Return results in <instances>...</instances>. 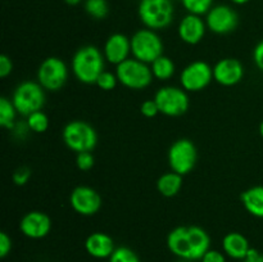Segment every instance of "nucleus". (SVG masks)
<instances>
[{
	"mask_svg": "<svg viewBox=\"0 0 263 262\" xmlns=\"http://www.w3.org/2000/svg\"><path fill=\"white\" fill-rule=\"evenodd\" d=\"M104 54L97 46H81L72 57V72L82 84L94 85L104 71Z\"/></svg>",
	"mask_w": 263,
	"mask_h": 262,
	"instance_id": "1",
	"label": "nucleus"
},
{
	"mask_svg": "<svg viewBox=\"0 0 263 262\" xmlns=\"http://www.w3.org/2000/svg\"><path fill=\"white\" fill-rule=\"evenodd\" d=\"M138 14L146 28L158 31L171 25L175 8L171 0H140Z\"/></svg>",
	"mask_w": 263,
	"mask_h": 262,
	"instance_id": "2",
	"label": "nucleus"
},
{
	"mask_svg": "<svg viewBox=\"0 0 263 262\" xmlns=\"http://www.w3.org/2000/svg\"><path fill=\"white\" fill-rule=\"evenodd\" d=\"M131 54L133 58L152 64L157 58L163 55V43L158 33L151 28L139 30L131 36Z\"/></svg>",
	"mask_w": 263,
	"mask_h": 262,
	"instance_id": "3",
	"label": "nucleus"
},
{
	"mask_svg": "<svg viewBox=\"0 0 263 262\" xmlns=\"http://www.w3.org/2000/svg\"><path fill=\"white\" fill-rule=\"evenodd\" d=\"M12 102L20 115L30 116L43 109L45 104V89L39 82L23 81L15 87Z\"/></svg>",
	"mask_w": 263,
	"mask_h": 262,
	"instance_id": "4",
	"label": "nucleus"
},
{
	"mask_svg": "<svg viewBox=\"0 0 263 262\" xmlns=\"http://www.w3.org/2000/svg\"><path fill=\"white\" fill-rule=\"evenodd\" d=\"M116 76L121 85L133 90L145 89L153 81V73L149 64L135 58H128L118 64Z\"/></svg>",
	"mask_w": 263,
	"mask_h": 262,
	"instance_id": "5",
	"label": "nucleus"
},
{
	"mask_svg": "<svg viewBox=\"0 0 263 262\" xmlns=\"http://www.w3.org/2000/svg\"><path fill=\"white\" fill-rule=\"evenodd\" d=\"M64 144L76 153L91 152L98 143L95 128L85 121H71L67 123L62 133Z\"/></svg>",
	"mask_w": 263,
	"mask_h": 262,
	"instance_id": "6",
	"label": "nucleus"
},
{
	"mask_svg": "<svg viewBox=\"0 0 263 262\" xmlns=\"http://www.w3.org/2000/svg\"><path fill=\"white\" fill-rule=\"evenodd\" d=\"M159 113L167 117H180L189 109V95L186 90L177 86H163L154 95Z\"/></svg>",
	"mask_w": 263,
	"mask_h": 262,
	"instance_id": "7",
	"label": "nucleus"
},
{
	"mask_svg": "<svg viewBox=\"0 0 263 262\" xmlns=\"http://www.w3.org/2000/svg\"><path fill=\"white\" fill-rule=\"evenodd\" d=\"M197 146L189 139H179L168 149V164L171 171L176 174L187 175L197 164Z\"/></svg>",
	"mask_w": 263,
	"mask_h": 262,
	"instance_id": "8",
	"label": "nucleus"
},
{
	"mask_svg": "<svg viewBox=\"0 0 263 262\" xmlns=\"http://www.w3.org/2000/svg\"><path fill=\"white\" fill-rule=\"evenodd\" d=\"M68 80V68L58 57H48L37 69V82L48 91H58Z\"/></svg>",
	"mask_w": 263,
	"mask_h": 262,
	"instance_id": "9",
	"label": "nucleus"
},
{
	"mask_svg": "<svg viewBox=\"0 0 263 262\" xmlns=\"http://www.w3.org/2000/svg\"><path fill=\"white\" fill-rule=\"evenodd\" d=\"M213 80V67L204 61H195L187 64L180 73V84L187 92L204 90Z\"/></svg>",
	"mask_w": 263,
	"mask_h": 262,
	"instance_id": "10",
	"label": "nucleus"
},
{
	"mask_svg": "<svg viewBox=\"0 0 263 262\" xmlns=\"http://www.w3.org/2000/svg\"><path fill=\"white\" fill-rule=\"evenodd\" d=\"M239 15L231 7L225 4L215 5L207 13L205 25L216 35H226L238 27Z\"/></svg>",
	"mask_w": 263,
	"mask_h": 262,
	"instance_id": "11",
	"label": "nucleus"
},
{
	"mask_svg": "<svg viewBox=\"0 0 263 262\" xmlns=\"http://www.w3.org/2000/svg\"><path fill=\"white\" fill-rule=\"evenodd\" d=\"M69 204L74 212L82 216H92L102 207V197L90 186H77L69 195Z\"/></svg>",
	"mask_w": 263,
	"mask_h": 262,
	"instance_id": "12",
	"label": "nucleus"
},
{
	"mask_svg": "<svg viewBox=\"0 0 263 262\" xmlns=\"http://www.w3.org/2000/svg\"><path fill=\"white\" fill-rule=\"evenodd\" d=\"M243 77V64L235 58H222L213 66V80L222 86H235Z\"/></svg>",
	"mask_w": 263,
	"mask_h": 262,
	"instance_id": "13",
	"label": "nucleus"
},
{
	"mask_svg": "<svg viewBox=\"0 0 263 262\" xmlns=\"http://www.w3.org/2000/svg\"><path fill=\"white\" fill-rule=\"evenodd\" d=\"M20 230L30 239H43L50 233L51 220L41 211H31L21 218Z\"/></svg>",
	"mask_w": 263,
	"mask_h": 262,
	"instance_id": "14",
	"label": "nucleus"
},
{
	"mask_svg": "<svg viewBox=\"0 0 263 262\" xmlns=\"http://www.w3.org/2000/svg\"><path fill=\"white\" fill-rule=\"evenodd\" d=\"M103 54L105 61L118 66L128 59V55L131 54V39L123 33H112L105 41Z\"/></svg>",
	"mask_w": 263,
	"mask_h": 262,
	"instance_id": "15",
	"label": "nucleus"
},
{
	"mask_svg": "<svg viewBox=\"0 0 263 262\" xmlns=\"http://www.w3.org/2000/svg\"><path fill=\"white\" fill-rule=\"evenodd\" d=\"M205 25L204 21L197 14H186L179 23L177 32L181 41H184L187 45H197L203 40L205 35Z\"/></svg>",
	"mask_w": 263,
	"mask_h": 262,
	"instance_id": "16",
	"label": "nucleus"
},
{
	"mask_svg": "<svg viewBox=\"0 0 263 262\" xmlns=\"http://www.w3.org/2000/svg\"><path fill=\"white\" fill-rule=\"evenodd\" d=\"M85 249L94 258H109L115 252V241L105 233H92L85 240Z\"/></svg>",
	"mask_w": 263,
	"mask_h": 262,
	"instance_id": "17",
	"label": "nucleus"
},
{
	"mask_svg": "<svg viewBox=\"0 0 263 262\" xmlns=\"http://www.w3.org/2000/svg\"><path fill=\"white\" fill-rule=\"evenodd\" d=\"M167 247L170 252L180 259H190V244L187 226H177L167 236Z\"/></svg>",
	"mask_w": 263,
	"mask_h": 262,
	"instance_id": "18",
	"label": "nucleus"
},
{
	"mask_svg": "<svg viewBox=\"0 0 263 262\" xmlns=\"http://www.w3.org/2000/svg\"><path fill=\"white\" fill-rule=\"evenodd\" d=\"M187 235L190 244V259L200 261V258L211 249L210 235L200 226H187Z\"/></svg>",
	"mask_w": 263,
	"mask_h": 262,
	"instance_id": "19",
	"label": "nucleus"
},
{
	"mask_svg": "<svg viewBox=\"0 0 263 262\" xmlns=\"http://www.w3.org/2000/svg\"><path fill=\"white\" fill-rule=\"evenodd\" d=\"M223 253L234 259H244L251 251L249 240L240 233H229L222 239Z\"/></svg>",
	"mask_w": 263,
	"mask_h": 262,
	"instance_id": "20",
	"label": "nucleus"
},
{
	"mask_svg": "<svg viewBox=\"0 0 263 262\" xmlns=\"http://www.w3.org/2000/svg\"><path fill=\"white\" fill-rule=\"evenodd\" d=\"M240 200L247 212L257 218H263V185H256L244 190Z\"/></svg>",
	"mask_w": 263,
	"mask_h": 262,
	"instance_id": "21",
	"label": "nucleus"
},
{
	"mask_svg": "<svg viewBox=\"0 0 263 262\" xmlns=\"http://www.w3.org/2000/svg\"><path fill=\"white\" fill-rule=\"evenodd\" d=\"M182 188V176L176 172H166L157 181V189L163 197L172 198L179 194Z\"/></svg>",
	"mask_w": 263,
	"mask_h": 262,
	"instance_id": "22",
	"label": "nucleus"
},
{
	"mask_svg": "<svg viewBox=\"0 0 263 262\" xmlns=\"http://www.w3.org/2000/svg\"><path fill=\"white\" fill-rule=\"evenodd\" d=\"M151 69L153 77H156L159 81H167L175 74L176 66L170 57L161 55L151 64Z\"/></svg>",
	"mask_w": 263,
	"mask_h": 262,
	"instance_id": "23",
	"label": "nucleus"
},
{
	"mask_svg": "<svg viewBox=\"0 0 263 262\" xmlns=\"http://www.w3.org/2000/svg\"><path fill=\"white\" fill-rule=\"evenodd\" d=\"M17 109L14 104L8 98H0V126L7 130H12L13 126L15 125V116H17Z\"/></svg>",
	"mask_w": 263,
	"mask_h": 262,
	"instance_id": "24",
	"label": "nucleus"
},
{
	"mask_svg": "<svg viewBox=\"0 0 263 262\" xmlns=\"http://www.w3.org/2000/svg\"><path fill=\"white\" fill-rule=\"evenodd\" d=\"M26 122H27L30 130L36 134L45 133L49 128V118L43 110H37V112L31 113L30 116L26 117Z\"/></svg>",
	"mask_w": 263,
	"mask_h": 262,
	"instance_id": "25",
	"label": "nucleus"
},
{
	"mask_svg": "<svg viewBox=\"0 0 263 262\" xmlns=\"http://www.w3.org/2000/svg\"><path fill=\"white\" fill-rule=\"evenodd\" d=\"M85 10L94 20H104L109 12L107 0H86Z\"/></svg>",
	"mask_w": 263,
	"mask_h": 262,
	"instance_id": "26",
	"label": "nucleus"
},
{
	"mask_svg": "<svg viewBox=\"0 0 263 262\" xmlns=\"http://www.w3.org/2000/svg\"><path fill=\"white\" fill-rule=\"evenodd\" d=\"M213 0H181V4L190 14H207L212 8Z\"/></svg>",
	"mask_w": 263,
	"mask_h": 262,
	"instance_id": "27",
	"label": "nucleus"
},
{
	"mask_svg": "<svg viewBox=\"0 0 263 262\" xmlns=\"http://www.w3.org/2000/svg\"><path fill=\"white\" fill-rule=\"evenodd\" d=\"M109 262H140V259L133 249L127 247H118L109 257Z\"/></svg>",
	"mask_w": 263,
	"mask_h": 262,
	"instance_id": "28",
	"label": "nucleus"
},
{
	"mask_svg": "<svg viewBox=\"0 0 263 262\" xmlns=\"http://www.w3.org/2000/svg\"><path fill=\"white\" fill-rule=\"evenodd\" d=\"M117 84L118 79L117 76H116V72L113 73V72L109 71H103L102 74L98 77L97 82H95V85H97L99 89L104 90V91H110V90H113L117 86Z\"/></svg>",
	"mask_w": 263,
	"mask_h": 262,
	"instance_id": "29",
	"label": "nucleus"
},
{
	"mask_svg": "<svg viewBox=\"0 0 263 262\" xmlns=\"http://www.w3.org/2000/svg\"><path fill=\"white\" fill-rule=\"evenodd\" d=\"M94 163L95 158L91 152H81V153H77L76 164L79 170H81V171H89V170H91L94 167Z\"/></svg>",
	"mask_w": 263,
	"mask_h": 262,
	"instance_id": "30",
	"label": "nucleus"
},
{
	"mask_svg": "<svg viewBox=\"0 0 263 262\" xmlns=\"http://www.w3.org/2000/svg\"><path fill=\"white\" fill-rule=\"evenodd\" d=\"M30 177H31V170L28 169V167L22 166V167H18V169L13 172L12 179L15 185H18V186H23V185L27 184Z\"/></svg>",
	"mask_w": 263,
	"mask_h": 262,
	"instance_id": "31",
	"label": "nucleus"
},
{
	"mask_svg": "<svg viewBox=\"0 0 263 262\" xmlns=\"http://www.w3.org/2000/svg\"><path fill=\"white\" fill-rule=\"evenodd\" d=\"M140 112L144 117H148V118L156 117V116L159 113L158 105H157L156 100L148 99V100H145V102L141 103Z\"/></svg>",
	"mask_w": 263,
	"mask_h": 262,
	"instance_id": "32",
	"label": "nucleus"
},
{
	"mask_svg": "<svg viewBox=\"0 0 263 262\" xmlns=\"http://www.w3.org/2000/svg\"><path fill=\"white\" fill-rule=\"evenodd\" d=\"M13 71V62L12 59L9 58L5 54H2L0 55V77L2 79H5V77L9 76Z\"/></svg>",
	"mask_w": 263,
	"mask_h": 262,
	"instance_id": "33",
	"label": "nucleus"
},
{
	"mask_svg": "<svg viewBox=\"0 0 263 262\" xmlns=\"http://www.w3.org/2000/svg\"><path fill=\"white\" fill-rule=\"evenodd\" d=\"M12 249V239L7 233H0V257L5 258Z\"/></svg>",
	"mask_w": 263,
	"mask_h": 262,
	"instance_id": "34",
	"label": "nucleus"
},
{
	"mask_svg": "<svg viewBox=\"0 0 263 262\" xmlns=\"http://www.w3.org/2000/svg\"><path fill=\"white\" fill-rule=\"evenodd\" d=\"M200 262H226V257L222 252L216 251V249H210L200 258Z\"/></svg>",
	"mask_w": 263,
	"mask_h": 262,
	"instance_id": "35",
	"label": "nucleus"
},
{
	"mask_svg": "<svg viewBox=\"0 0 263 262\" xmlns=\"http://www.w3.org/2000/svg\"><path fill=\"white\" fill-rule=\"evenodd\" d=\"M253 62L257 68L263 72V40L259 41L253 49Z\"/></svg>",
	"mask_w": 263,
	"mask_h": 262,
	"instance_id": "36",
	"label": "nucleus"
},
{
	"mask_svg": "<svg viewBox=\"0 0 263 262\" xmlns=\"http://www.w3.org/2000/svg\"><path fill=\"white\" fill-rule=\"evenodd\" d=\"M13 134H14V136H17L18 139H25L26 136H27V134L30 133V127H28L27 122H15V125L13 126L12 130Z\"/></svg>",
	"mask_w": 263,
	"mask_h": 262,
	"instance_id": "37",
	"label": "nucleus"
},
{
	"mask_svg": "<svg viewBox=\"0 0 263 262\" xmlns=\"http://www.w3.org/2000/svg\"><path fill=\"white\" fill-rule=\"evenodd\" d=\"M243 262H263V253L258 252L257 249L251 248V251L248 252V254L243 259Z\"/></svg>",
	"mask_w": 263,
	"mask_h": 262,
	"instance_id": "38",
	"label": "nucleus"
},
{
	"mask_svg": "<svg viewBox=\"0 0 263 262\" xmlns=\"http://www.w3.org/2000/svg\"><path fill=\"white\" fill-rule=\"evenodd\" d=\"M64 2H66L68 5H72V7H74V5H79L80 3H81V0H64Z\"/></svg>",
	"mask_w": 263,
	"mask_h": 262,
	"instance_id": "39",
	"label": "nucleus"
},
{
	"mask_svg": "<svg viewBox=\"0 0 263 262\" xmlns=\"http://www.w3.org/2000/svg\"><path fill=\"white\" fill-rule=\"evenodd\" d=\"M230 2H233L234 4H236V5H244V4H247V3L251 2V0H230Z\"/></svg>",
	"mask_w": 263,
	"mask_h": 262,
	"instance_id": "40",
	"label": "nucleus"
},
{
	"mask_svg": "<svg viewBox=\"0 0 263 262\" xmlns=\"http://www.w3.org/2000/svg\"><path fill=\"white\" fill-rule=\"evenodd\" d=\"M259 135H261V138L263 139V121L261 122V125H259Z\"/></svg>",
	"mask_w": 263,
	"mask_h": 262,
	"instance_id": "41",
	"label": "nucleus"
},
{
	"mask_svg": "<svg viewBox=\"0 0 263 262\" xmlns=\"http://www.w3.org/2000/svg\"><path fill=\"white\" fill-rule=\"evenodd\" d=\"M179 262H192V261H187V259H180Z\"/></svg>",
	"mask_w": 263,
	"mask_h": 262,
	"instance_id": "42",
	"label": "nucleus"
}]
</instances>
